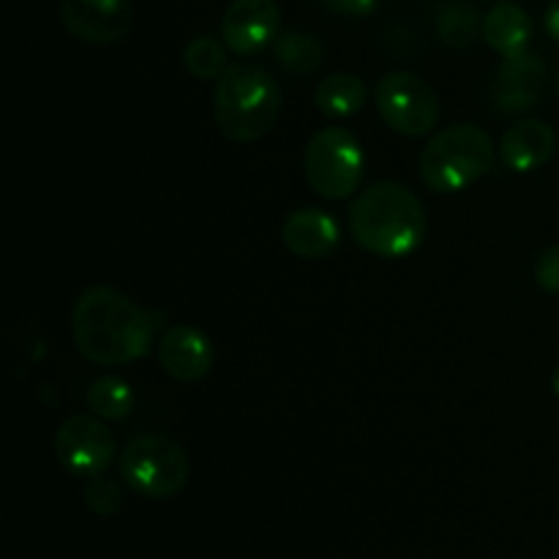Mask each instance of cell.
<instances>
[{"label":"cell","mask_w":559,"mask_h":559,"mask_svg":"<svg viewBox=\"0 0 559 559\" xmlns=\"http://www.w3.org/2000/svg\"><path fill=\"white\" fill-rule=\"evenodd\" d=\"M156 331V314L115 287H87L71 309L76 349L96 366H126L145 358Z\"/></svg>","instance_id":"6da1fadb"},{"label":"cell","mask_w":559,"mask_h":559,"mask_svg":"<svg viewBox=\"0 0 559 559\" xmlns=\"http://www.w3.org/2000/svg\"><path fill=\"white\" fill-rule=\"evenodd\" d=\"M426 207L413 189L396 180H380L360 191L349 205V233L369 254L404 260L426 238Z\"/></svg>","instance_id":"7a4b0ae2"},{"label":"cell","mask_w":559,"mask_h":559,"mask_svg":"<svg viewBox=\"0 0 559 559\" xmlns=\"http://www.w3.org/2000/svg\"><path fill=\"white\" fill-rule=\"evenodd\" d=\"M282 87L260 66H227L213 87L218 131L233 142H257L271 134L282 118Z\"/></svg>","instance_id":"3957f363"},{"label":"cell","mask_w":559,"mask_h":559,"mask_svg":"<svg viewBox=\"0 0 559 559\" xmlns=\"http://www.w3.org/2000/svg\"><path fill=\"white\" fill-rule=\"evenodd\" d=\"M495 142L480 126L456 123L437 131L424 145L418 169L437 194H459L495 169Z\"/></svg>","instance_id":"277c9868"},{"label":"cell","mask_w":559,"mask_h":559,"mask_svg":"<svg viewBox=\"0 0 559 559\" xmlns=\"http://www.w3.org/2000/svg\"><path fill=\"white\" fill-rule=\"evenodd\" d=\"M191 475L189 453L164 435H136L120 453V478L145 500H173Z\"/></svg>","instance_id":"5b68a950"},{"label":"cell","mask_w":559,"mask_h":559,"mask_svg":"<svg viewBox=\"0 0 559 559\" xmlns=\"http://www.w3.org/2000/svg\"><path fill=\"white\" fill-rule=\"evenodd\" d=\"M366 156L358 136L342 126L320 129L304 153V175L311 191L325 200H347L364 180Z\"/></svg>","instance_id":"8992f818"},{"label":"cell","mask_w":559,"mask_h":559,"mask_svg":"<svg viewBox=\"0 0 559 559\" xmlns=\"http://www.w3.org/2000/svg\"><path fill=\"white\" fill-rule=\"evenodd\" d=\"M377 112L404 136H426L440 120V96L413 71H388L374 85Z\"/></svg>","instance_id":"52a82bcc"},{"label":"cell","mask_w":559,"mask_h":559,"mask_svg":"<svg viewBox=\"0 0 559 559\" xmlns=\"http://www.w3.org/2000/svg\"><path fill=\"white\" fill-rule=\"evenodd\" d=\"M55 459L74 478H96L115 459V437L98 415H71L55 431Z\"/></svg>","instance_id":"ba28073f"},{"label":"cell","mask_w":559,"mask_h":559,"mask_svg":"<svg viewBox=\"0 0 559 559\" xmlns=\"http://www.w3.org/2000/svg\"><path fill=\"white\" fill-rule=\"evenodd\" d=\"M129 0H60V22L74 38L96 47L118 44L131 31Z\"/></svg>","instance_id":"9c48e42d"},{"label":"cell","mask_w":559,"mask_h":559,"mask_svg":"<svg viewBox=\"0 0 559 559\" xmlns=\"http://www.w3.org/2000/svg\"><path fill=\"white\" fill-rule=\"evenodd\" d=\"M282 33L276 0H233L224 11L222 38L235 55H257Z\"/></svg>","instance_id":"30bf717a"},{"label":"cell","mask_w":559,"mask_h":559,"mask_svg":"<svg viewBox=\"0 0 559 559\" xmlns=\"http://www.w3.org/2000/svg\"><path fill=\"white\" fill-rule=\"evenodd\" d=\"M546 87V66L538 55L522 52L502 60L497 69L495 87H491V102L497 112L516 115L538 107Z\"/></svg>","instance_id":"8fae6325"},{"label":"cell","mask_w":559,"mask_h":559,"mask_svg":"<svg viewBox=\"0 0 559 559\" xmlns=\"http://www.w3.org/2000/svg\"><path fill=\"white\" fill-rule=\"evenodd\" d=\"M158 364L173 380L197 382L211 374L216 364L211 338L191 325H173L158 342Z\"/></svg>","instance_id":"7c38bea8"},{"label":"cell","mask_w":559,"mask_h":559,"mask_svg":"<svg viewBox=\"0 0 559 559\" xmlns=\"http://www.w3.org/2000/svg\"><path fill=\"white\" fill-rule=\"evenodd\" d=\"M282 240L300 260H325L336 251L342 229L336 218L320 207H300L284 218Z\"/></svg>","instance_id":"4fadbf2b"},{"label":"cell","mask_w":559,"mask_h":559,"mask_svg":"<svg viewBox=\"0 0 559 559\" xmlns=\"http://www.w3.org/2000/svg\"><path fill=\"white\" fill-rule=\"evenodd\" d=\"M557 136L544 120H522L502 134L500 156L502 164L513 173H535L546 167L555 156Z\"/></svg>","instance_id":"5bb4252c"},{"label":"cell","mask_w":559,"mask_h":559,"mask_svg":"<svg viewBox=\"0 0 559 559\" xmlns=\"http://www.w3.org/2000/svg\"><path fill=\"white\" fill-rule=\"evenodd\" d=\"M533 38V22L516 3H500L484 16V41L502 58L527 52Z\"/></svg>","instance_id":"9a60e30c"},{"label":"cell","mask_w":559,"mask_h":559,"mask_svg":"<svg viewBox=\"0 0 559 559\" xmlns=\"http://www.w3.org/2000/svg\"><path fill=\"white\" fill-rule=\"evenodd\" d=\"M366 98H369V85L358 74H347V71L328 74L325 80H320L314 91L317 109L336 120L360 112Z\"/></svg>","instance_id":"2e32d148"},{"label":"cell","mask_w":559,"mask_h":559,"mask_svg":"<svg viewBox=\"0 0 559 559\" xmlns=\"http://www.w3.org/2000/svg\"><path fill=\"white\" fill-rule=\"evenodd\" d=\"M273 55H276V63L287 74L304 76L325 63V44L314 33L282 31L273 41Z\"/></svg>","instance_id":"e0dca14e"},{"label":"cell","mask_w":559,"mask_h":559,"mask_svg":"<svg viewBox=\"0 0 559 559\" xmlns=\"http://www.w3.org/2000/svg\"><path fill=\"white\" fill-rule=\"evenodd\" d=\"M437 36L448 47L467 49L478 41V36H484V20L475 5L456 0V3L442 5L437 14Z\"/></svg>","instance_id":"ac0fdd59"},{"label":"cell","mask_w":559,"mask_h":559,"mask_svg":"<svg viewBox=\"0 0 559 559\" xmlns=\"http://www.w3.org/2000/svg\"><path fill=\"white\" fill-rule=\"evenodd\" d=\"M87 409L102 420H120L134 409V393L120 377H102L87 388Z\"/></svg>","instance_id":"d6986e66"},{"label":"cell","mask_w":559,"mask_h":559,"mask_svg":"<svg viewBox=\"0 0 559 559\" xmlns=\"http://www.w3.org/2000/svg\"><path fill=\"white\" fill-rule=\"evenodd\" d=\"M183 60L189 74L197 80H218L227 69V44L213 36H200L189 41Z\"/></svg>","instance_id":"ffe728a7"},{"label":"cell","mask_w":559,"mask_h":559,"mask_svg":"<svg viewBox=\"0 0 559 559\" xmlns=\"http://www.w3.org/2000/svg\"><path fill=\"white\" fill-rule=\"evenodd\" d=\"M85 508L96 516H115L123 508V489L118 486V480L104 478V475L87 480Z\"/></svg>","instance_id":"44dd1931"},{"label":"cell","mask_w":559,"mask_h":559,"mask_svg":"<svg viewBox=\"0 0 559 559\" xmlns=\"http://www.w3.org/2000/svg\"><path fill=\"white\" fill-rule=\"evenodd\" d=\"M535 282L544 293L559 295V243L549 246L535 262Z\"/></svg>","instance_id":"7402d4cb"},{"label":"cell","mask_w":559,"mask_h":559,"mask_svg":"<svg viewBox=\"0 0 559 559\" xmlns=\"http://www.w3.org/2000/svg\"><path fill=\"white\" fill-rule=\"evenodd\" d=\"M320 3L342 16H369L377 9V0H320Z\"/></svg>","instance_id":"603a6c76"},{"label":"cell","mask_w":559,"mask_h":559,"mask_svg":"<svg viewBox=\"0 0 559 559\" xmlns=\"http://www.w3.org/2000/svg\"><path fill=\"white\" fill-rule=\"evenodd\" d=\"M544 27L546 33H549L555 41H559V0H555V3L546 9V16H544Z\"/></svg>","instance_id":"cb8c5ba5"},{"label":"cell","mask_w":559,"mask_h":559,"mask_svg":"<svg viewBox=\"0 0 559 559\" xmlns=\"http://www.w3.org/2000/svg\"><path fill=\"white\" fill-rule=\"evenodd\" d=\"M551 388H555V393H557V399H559V366L555 369V377H551Z\"/></svg>","instance_id":"d4e9b609"},{"label":"cell","mask_w":559,"mask_h":559,"mask_svg":"<svg viewBox=\"0 0 559 559\" xmlns=\"http://www.w3.org/2000/svg\"><path fill=\"white\" fill-rule=\"evenodd\" d=\"M557 91H559V82H557Z\"/></svg>","instance_id":"484cf974"}]
</instances>
